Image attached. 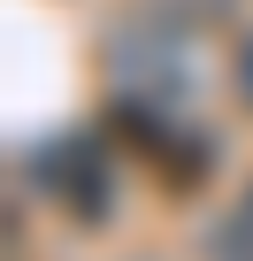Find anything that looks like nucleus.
<instances>
[{"label":"nucleus","mask_w":253,"mask_h":261,"mask_svg":"<svg viewBox=\"0 0 253 261\" xmlns=\"http://www.w3.org/2000/svg\"><path fill=\"white\" fill-rule=\"evenodd\" d=\"M230 85H238V100L253 108V31L238 39V54H230Z\"/></svg>","instance_id":"3"},{"label":"nucleus","mask_w":253,"mask_h":261,"mask_svg":"<svg viewBox=\"0 0 253 261\" xmlns=\"http://www.w3.org/2000/svg\"><path fill=\"white\" fill-rule=\"evenodd\" d=\"M200 253H207V261H253V185H245V192H238V207L200 238Z\"/></svg>","instance_id":"2"},{"label":"nucleus","mask_w":253,"mask_h":261,"mask_svg":"<svg viewBox=\"0 0 253 261\" xmlns=\"http://www.w3.org/2000/svg\"><path fill=\"white\" fill-rule=\"evenodd\" d=\"M31 185L85 230H100L115 215V177H107V146L92 139V130H69V139H46L31 154Z\"/></svg>","instance_id":"1"}]
</instances>
